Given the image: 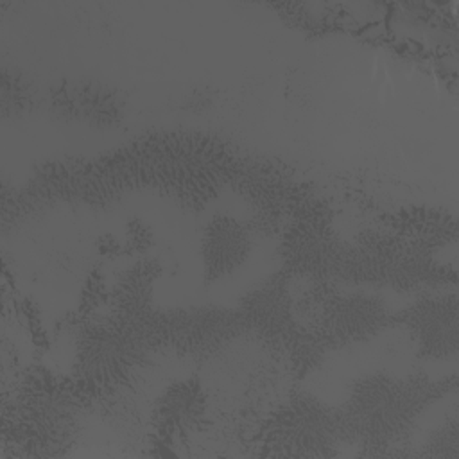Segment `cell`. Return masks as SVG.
I'll list each match as a JSON object with an SVG mask.
<instances>
[{
	"instance_id": "1",
	"label": "cell",
	"mask_w": 459,
	"mask_h": 459,
	"mask_svg": "<svg viewBox=\"0 0 459 459\" xmlns=\"http://www.w3.org/2000/svg\"><path fill=\"white\" fill-rule=\"evenodd\" d=\"M439 394V384L420 377H364L355 382L339 411L344 441L368 448L394 445L411 432L416 418Z\"/></svg>"
},
{
	"instance_id": "2",
	"label": "cell",
	"mask_w": 459,
	"mask_h": 459,
	"mask_svg": "<svg viewBox=\"0 0 459 459\" xmlns=\"http://www.w3.org/2000/svg\"><path fill=\"white\" fill-rule=\"evenodd\" d=\"M149 335L136 321L91 325L77 341V373L84 385L111 393L131 384L149 359Z\"/></svg>"
},
{
	"instance_id": "3",
	"label": "cell",
	"mask_w": 459,
	"mask_h": 459,
	"mask_svg": "<svg viewBox=\"0 0 459 459\" xmlns=\"http://www.w3.org/2000/svg\"><path fill=\"white\" fill-rule=\"evenodd\" d=\"M443 273L445 269L416 244L369 237L357 247L346 249L337 278L396 290H416L439 283L445 280Z\"/></svg>"
},
{
	"instance_id": "4",
	"label": "cell",
	"mask_w": 459,
	"mask_h": 459,
	"mask_svg": "<svg viewBox=\"0 0 459 459\" xmlns=\"http://www.w3.org/2000/svg\"><path fill=\"white\" fill-rule=\"evenodd\" d=\"M262 441L274 455L326 457L344 443V432L339 411L307 393H294L269 416Z\"/></svg>"
},
{
	"instance_id": "5",
	"label": "cell",
	"mask_w": 459,
	"mask_h": 459,
	"mask_svg": "<svg viewBox=\"0 0 459 459\" xmlns=\"http://www.w3.org/2000/svg\"><path fill=\"white\" fill-rule=\"evenodd\" d=\"M393 323V314L385 303L366 290L335 294L325 299L316 333L326 348L362 342Z\"/></svg>"
},
{
	"instance_id": "6",
	"label": "cell",
	"mask_w": 459,
	"mask_h": 459,
	"mask_svg": "<svg viewBox=\"0 0 459 459\" xmlns=\"http://www.w3.org/2000/svg\"><path fill=\"white\" fill-rule=\"evenodd\" d=\"M393 323L407 328L420 355L434 360L454 359L457 355L459 323L455 294L423 296L393 316Z\"/></svg>"
},
{
	"instance_id": "7",
	"label": "cell",
	"mask_w": 459,
	"mask_h": 459,
	"mask_svg": "<svg viewBox=\"0 0 459 459\" xmlns=\"http://www.w3.org/2000/svg\"><path fill=\"white\" fill-rule=\"evenodd\" d=\"M156 330L165 332L178 350L204 357L226 346L244 326L237 312L221 307H192L165 314Z\"/></svg>"
},
{
	"instance_id": "8",
	"label": "cell",
	"mask_w": 459,
	"mask_h": 459,
	"mask_svg": "<svg viewBox=\"0 0 459 459\" xmlns=\"http://www.w3.org/2000/svg\"><path fill=\"white\" fill-rule=\"evenodd\" d=\"M238 317L244 328L256 332L271 344L285 350L303 333V326L296 321L294 301L285 276L269 278L240 301Z\"/></svg>"
},
{
	"instance_id": "9",
	"label": "cell",
	"mask_w": 459,
	"mask_h": 459,
	"mask_svg": "<svg viewBox=\"0 0 459 459\" xmlns=\"http://www.w3.org/2000/svg\"><path fill=\"white\" fill-rule=\"evenodd\" d=\"M283 260L290 274L307 276L314 281L337 276L346 249L337 237L321 222H299L283 242Z\"/></svg>"
},
{
	"instance_id": "10",
	"label": "cell",
	"mask_w": 459,
	"mask_h": 459,
	"mask_svg": "<svg viewBox=\"0 0 459 459\" xmlns=\"http://www.w3.org/2000/svg\"><path fill=\"white\" fill-rule=\"evenodd\" d=\"M206 396L197 378L170 384L152 409V429L160 441L172 445L206 427Z\"/></svg>"
},
{
	"instance_id": "11",
	"label": "cell",
	"mask_w": 459,
	"mask_h": 459,
	"mask_svg": "<svg viewBox=\"0 0 459 459\" xmlns=\"http://www.w3.org/2000/svg\"><path fill=\"white\" fill-rule=\"evenodd\" d=\"M74 416L72 398L61 389H41L27 396L22 411L25 443L39 446L41 454L47 448L63 446L74 430Z\"/></svg>"
},
{
	"instance_id": "12",
	"label": "cell",
	"mask_w": 459,
	"mask_h": 459,
	"mask_svg": "<svg viewBox=\"0 0 459 459\" xmlns=\"http://www.w3.org/2000/svg\"><path fill=\"white\" fill-rule=\"evenodd\" d=\"M249 231L231 217H215L203 235V260L208 280L222 278L242 265L249 255Z\"/></svg>"
},
{
	"instance_id": "13",
	"label": "cell",
	"mask_w": 459,
	"mask_h": 459,
	"mask_svg": "<svg viewBox=\"0 0 459 459\" xmlns=\"http://www.w3.org/2000/svg\"><path fill=\"white\" fill-rule=\"evenodd\" d=\"M427 454L434 457H457L459 455V430L457 421L452 418L439 427L427 441Z\"/></svg>"
}]
</instances>
